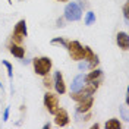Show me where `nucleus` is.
<instances>
[{
	"label": "nucleus",
	"mask_w": 129,
	"mask_h": 129,
	"mask_svg": "<svg viewBox=\"0 0 129 129\" xmlns=\"http://www.w3.org/2000/svg\"><path fill=\"white\" fill-rule=\"evenodd\" d=\"M116 43H117V46L122 48V50H128L129 48V37L126 32H117V35H116Z\"/></svg>",
	"instance_id": "9b49d317"
},
{
	"label": "nucleus",
	"mask_w": 129,
	"mask_h": 129,
	"mask_svg": "<svg viewBox=\"0 0 129 129\" xmlns=\"http://www.w3.org/2000/svg\"><path fill=\"white\" fill-rule=\"evenodd\" d=\"M26 35H28V31H26V22H25V19H21V21L15 25L12 40H13L15 44H21Z\"/></svg>",
	"instance_id": "20e7f679"
},
{
	"label": "nucleus",
	"mask_w": 129,
	"mask_h": 129,
	"mask_svg": "<svg viewBox=\"0 0 129 129\" xmlns=\"http://www.w3.org/2000/svg\"><path fill=\"white\" fill-rule=\"evenodd\" d=\"M84 48H85V56H84V60H87V68L92 71V69H95V66L98 64L100 60H98L97 54L88 47V46H87V47H84Z\"/></svg>",
	"instance_id": "0eeeda50"
},
{
	"label": "nucleus",
	"mask_w": 129,
	"mask_h": 129,
	"mask_svg": "<svg viewBox=\"0 0 129 129\" xmlns=\"http://www.w3.org/2000/svg\"><path fill=\"white\" fill-rule=\"evenodd\" d=\"M54 123H56L57 126H66L68 123H69V114L68 112L64 110V109H57V112L54 113Z\"/></svg>",
	"instance_id": "1a4fd4ad"
},
{
	"label": "nucleus",
	"mask_w": 129,
	"mask_h": 129,
	"mask_svg": "<svg viewBox=\"0 0 129 129\" xmlns=\"http://www.w3.org/2000/svg\"><path fill=\"white\" fill-rule=\"evenodd\" d=\"M9 113H10V109L6 107V109H5V113H3V120H8L9 119Z\"/></svg>",
	"instance_id": "aec40b11"
},
{
	"label": "nucleus",
	"mask_w": 129,
	"mask_h": 129,
	"mask_svg": "<svg viewBox=\"0 0 129 129\" xmlns=\"http://www.w3.org/2000/svg\"><path fill=\"white\" fill-rule=\"evenodd\" d=\"M122 119H123V120H129V116H128V106L122 107Z\"/></svg>",
	"instance_id": "f3484780"
},
{
	"label": "nucleus",
	"mask_w": 129,
	"mask_h": 129,
	"mask_svg": "<svg viewBox=\"0 0 129 129\" xmlns=\"http://www.w3.org/2000/svg\"><path fill=\"white\" fill-rule=\"evenodd\" d=\"M123 16H125L126 19L129 18V13H128V3H125V5H123Z\"/></svg>",
	"instance_id": "412c9836"
},
{
	"label": "nucleus",
	"mask_w": 129,
	"mask_h": 129,
	"mask_svg": "<svg viewBox=\"0 0 129 129\" xmlns=\"http://www.w3.org/2000/svg\"><path fill=\"white\" fill-rule=\"evenodd\" d=\"M32 66H34V71L37 75H41V76H44V75H48L50 71H51V59L50 57H35L34 60H32Z\"/></svg>",
	"instance_id": "f257e3e1"
},
{
	"label": "nucleus",
	"mask_w": 129,
	"mask_h": 129,
	"mask_svg": "<svg viewBox=\"0 0 129 129\" xmlns=\"http://www.w3.org/2000/svg\"><path fill=\"white\" fill-rule=\"evenodd\" d=\"M66 48L69 51V56L72 57V60H84L85 48L81 46L79 41H68Z\"/></svg>",
	"instance_id": "f03ea898"
},
{
	"label": "nucleus",
	"mask_w": 129,
	"mask_h": 129,
	"mask_svg": "<svg viewBox=\"0 0 129 129\" xmlns=\"http://www.w3.org/2000/svg\"><path fill=\"white\" fill-rule=\"evenodd\" d=\"M120 126L122 125L117 119H110V120L106 122V125H104L106 129H120Z\"/></svg>",
	"instance_id": "4468645a"
},
{
	"label": "nucleus",
	"mask_w": 129,
	"mask_h": 129,
	"mask_svg": "<svg viewBox=\"0 0 129 129\" xmlns=\"http://www.w3.org/2000/svg\"><path fill=\"white\" fill-rule=\"evenodd\" d=\"M53 87L56 88V91L59 94H64L66 92V85H64V79H63L62 72L54 73V84H53Z\"/></svg>",
	"instance_id": "9d476101"
},
{
	"label": "nucleus",
	"mask_w": 129,
	"mask_h": 129,
	"mask_svg": "<svg viewBox=\"0 0 129 129\" xmlns=\"http://www.w3.org/2000/svg\"><path fill=\"white\" fill-rule=\"evenodd\" d=\"M101 81H103V72L100 69H92L91 73L85 75V84H92V85H95L97 88L100 87Z\"/></svg>",
	"instance_id": "423d86ee"
},
{
	"label": "nucleus",
	"mask_w": 129,
	"mask_h": 129,
	"mask_svg": "<svg viewBox=\"0 0 129 129\" xmlns=\"http://www.w3.org/2000/svg\"><path fill=\"white\" fill-rule=\"evenodd\" d=\"M21 2H22V0H21Z\"/></svg>",
	"instance_id": "393cba45"
},
{
	"label": "nucleus",
	"mask_w": 129,
	"mask_h": 129,
	"mask_svg": "<svg viewBox=\"0 0 129 129\" xmlns=\"http://www.w3.org/2000/svg\"><path fill=\"white\" fill-rule=\"evenodd\" d=\"M78 6H79L81 9H82V8L85 9L87 6H88V3H87V0H79V5H78Z\"/></svg>",
	"instance_id": "4be33fe9"
},
{
	"label": "nucleus",
	"mask_w": 129,
	"mask_h": 129,
	"mask_svg": "<svg viewBox=\"0 0 129 129\" xmlns=\"http://www.w3.org/2000/svg\"><path fill=\"white\" fill-rule=\"evenodd\" d=\"M57 26H60V28L64 26L63 25V18H59V19H57Z\"/></svg>",
	"instance_id": "5701e85b"
},
{
	"label": "nucleus",
	"mask_w": 129,
	"mask_h": 129,
	"mask_svg": "<svg viewBox=\"0 0 129 129\" xmlns=\"http://www.w3.org/2000/svg\"><path fill=\"white\" fill-rule=\"evenodd\" d=\"M9 51L15 57H18V59H24V56H25V48L21 44H15V43L10 44L9 46Z\"/></svg>",
	"instance_id": "ddd939ff"
},
{
	"label": "nucleus",
	"mask_w": 129,
	"mask_h": 129,
	"mask_svg": "<svg viewBox=\"0 0 129 129\" xmlns=\"http://www.w3.org/2000/svg\"><path fill=\"white\" fill-rule=\"evenodd\" d=\"M51 44H60V46L66 47V46H68V41L64 40V38H53V40H51Z\"/></svg>",
	"instance_id": "dca6fc26"
},
{
	"label": "nucleus",
	"mask_w": 129,
	"mask_h": 129,
	"mask_svg": "<svg viewBox=\"0 0 129 129\" xmlns=\"http://www.w3.org/2000/svg\"><path fill=\"white\" fill-rule=\"evenodd\" d=\"M57 2H62V3H63V2H68V0H57Z\"/></svg>",
	"instance_id": "b1692460"
},
{
	"label": "nucleus",
	"mask_w": 129,
	"mask_h": 129,
	"mask_svg": "<svg viewBox=\"0 0 129 129\" xmlns=\"http://www.w3.org/2000/svg\"><path fill=\"white\" fill-rule=\"evenodd\" d=\"M81 16H82V9L78 6V3L66 5V8H64V19L73 22V21H79Z\"/></svg>",
	"instance_id": "7ed1b4c3"
},
{
	"label": "nucleus",
	"mask_w": 129,
	"mask_h": 129,
	"mask_svg": "<svg viewBox=\"0 0 129 129\" xmlns=\"http://www.w3.org/2000/svg\"><path fill=\"white\" fill-rule=\"evenodd\" d=\"M95 22V15L92 13V12H88L87 15H85V25H91Z\"/></svg>",
	"instance_id": "2eb2a0df"
},
{
	"label": "nucleus",
	"mask_w": 129,
	"mask_h": 129,
	"mask_svg": "<svg viewBox=\"0 0 129 129\" xmlns=\"http://www.w3.org/2000/svg\"><path fill=\"white\" fill-rule=\"evenodd\" d=\"M44 106L48 110V113L54 114L59 109V97L53 92H46L44 94Z\"/></svg>",
	"instance_id": "39448f33"
},
{
	"label": "nucleus",
	"mask_w": 129,
	"mask_h": 129,
	"mask_svg": "<svg viewBox=\"0 0 129 129\" xmlns=\"http://www.w3.org/2000/svg\"><path fill=\"white\" fill-rule=\"evenodd\" d=\"M3 64L6 66V69H8V75H9V78L12 79V64L9 63V62H6V60H3Z\"/></svg>",
	"instance_id": "6ab92c4d"
},
{
	"label": "nucleus",
	"mask_w": 129,
	"mask_h": 129,
	"mask_svg": "<svg viewBox=\"0 0 129 129\" xmlns=\"http://www.w3.org/2000/svg\"><path fill=\"white\" fill-rule=\"evenodd\" d=\"M44 87H47V88H51V87H53L51 79H50V76H48V75H44Z\"/></svg>",
	"instance_id": "a211bd4d"
},
{
	"label": "nucleus",
	"mask_w": 129,
	"mask_h": 129,
	"mask_svg": "<svg viewBox=\"0 0 129 129\" xmlns=\"http://www.w3.org/2000/svg\"><path fill=\"white\" fill-rule=\"evenodd\" d=\"M84 85H85V75H78V76H75L72 85H71V92H76V91L82 89Z\"/></svg>",
	"instance_id": "f8f14e48"
},
{
	"label": "nucleus",
	"mask_w": 129,
	"mask_h": 129,
	"mask_svg": "<svg viewBox=\"0 0 129 129\" xmlns=\"http://www.w3.org/2000/svg\"><path fill=\"white\" fill-rule=\"evenodd\" d=\"M92 103H94V97H92V95L84 97L82 100L78 101L76 112H78V113H87V112H89V110H91V107H92Z\"/></svg>",
	"instance_id": "6e6552de"
}]
</instances>
